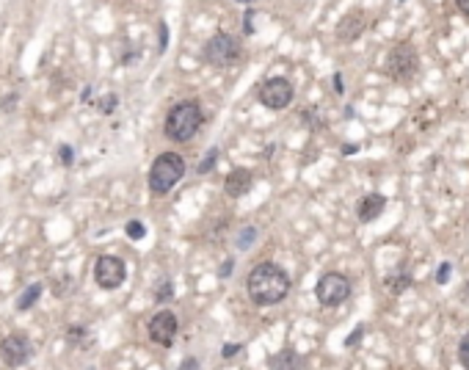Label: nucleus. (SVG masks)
I'll list each match as a JSON object with an SVG mask.
<instances>
[{
  "label": "nucleus",
  "mask_w": 469,
  "mask_h": 370,
  "mask_svg": "<svg viewBox=\"0 0 469 370\" xmlns=\"http://www.w3.org/2000/svg\"><path fill=\"white\" fill-rule=\"evenodd\" d=\"M246 290L257 307H274L287 299L290 277L276 263H260L251 268V274L246 279Z\"/></svg>",
  "instance_id": "f257e3e1"
},
{
  "label": "nucleus",
  "mask_w": 469,
  "mask_h": 370,
  "mask_svg": "<svg viewBox=\"0 0 469 370\" xmlns=\"http://www.w3.org/2000/svg\"><path fill=\"white\" fill-rule=\"evenodd\" d=\"M202 128V108L196 100H183L177 102L163 122V136L174 144H186L190 141Z\"/></svg>",
  "instance_id": "f03ea898"
},
{
  "label": "nucleus",
  "mask_w": 469,
  "mask_h": 370,
  "mask_svg": "<svg viewBox=\"0 0 469 370\" xmlns=\"http://www.w3.org/2000/svg\"><path fill=\"white\" fill-rule=\"evenodd\" d=\"M186 177V158L177 152H163L149 166V191L155 196H166Z\"/></svg>",
  "instance_id": "7ed1b4c3"
},
{
  "label": "nucleus",
  "mask_w": 469,
  "mask_h": 370,
  "mask_svg": "<svg viewBox=\"0 0 469 370\" xmlns=\"http://www.w3.org/2000/svg\"><path fill=\"white\" fill-rule=\"evenodd\" d=\"M384 72L395 83H412L420 75V53L412 42H398L384 58Z\"/></svg>",
  "instance_id": "20e7f679"
},
{
  "label": "nucleus",
  "mask_w": 469,
  "mask_h": 370,
  "mask_svg": "<svg viewBox=\"0 0 469 370\" xmlns=\"http://www.w3.org/2000/svg\"><path fill=\"white\" fill-rule=\"evenodd\" d=\"M240 42L234 39L232 34H216V36H210L207 39V45L202 50V58H204V64H210V67H232L240 61Z\"/></svg>",
  "instance_id": "39448f33"
},
{
  "label": "nucleus",
  "mask_w": 469,
  "mask_h": 370,
  "mask_svg": "<svg viewBox=\"0 0 469 370\" xmlns=\"http://www.w3.org/2000/svg\"><path fill=\"white\" fill-rule=\"evenodd\" d=\"M351 279L345 277V274H337V271H328L323 277L318 279V285H315V296H318V301L323 304V307H340L342 301H348L351 299Z\"/></svg>",
  "instance_id": "423d86ee"
},
{
  "label": "nucleus",
  "mask_w": 469,
  "mask_h": 370,
  "mask_svg": "<svg viewBox=\"0 0 469 370\" xmlns=\"http://www.w3.org/2000/svg\"><path fill=\"white\" fill-rule=\"evenodd\" d=\"M127 277V268H125V260L122 257H113V254H99L97 263H94V282L102 287V290H116L122 287V282Z\"/></svg>",
  "instance_id": "0eeeda50"
},
{
  "label": "nucleus",
  "mask_w": 469,
  "mask_h": 370,
  "mask_svg": "<svg viewBox=\"0 0 469 370\" xmlns=\"http://www.w3.org/2000/svg\"><path fill=\"white\" fill-rule=\"evenodd\" d=\"M257 97H260V102L268 108V111H284L290 102H293V83L287 81V78H268L260 89H257Z\"/></svg>",
  "instance_id": "6e6552de"
},
{
  "label": "nucleus",
  "mask_w": 469,
  "mask_h": 370,
  "mask_svg": "<svg viewBox=\"0 0 469 370\" xmlns=\"http://www.w3.org/2000/svg\"><path fill=\"white\" fill-rule=\"evenodd\" d=\"M34 357V345L25 334H8L0 340V359L8 368H20Z\"/></svg>",
  "instance_id": "1a4fd4ad"
},
{
  "label": "nucleus",
  "mask_w": 469,
  "mask_h": 370,
  "mask_svg": "<svg viewBox=\"0 0 469 370\" xmlns=\"http://www.w3.org/2000/svg\"><path fill=\"white\" fill-rule=\"evenodd\" d=\"M146 331H149V340H152L155 345H160V348H172L174 340H177V315L169 313V310L155 313L152 321H149V326H146Z\"/></svg>",
  "instance_id": "9d476101"
},
{
  "label": "nucleus",
  "mask_w": 469,
  "mask_h": 370,
  "mask_svg": "<svg viewBox=\"0 0 469 370\" xmlns=\"http://www.w3.org/2000/svg\"><path fill=\"white\" fill-rule=\"evenodd\" d=\"M368 28V17L362 11H351L337 22V39L340 42H356Z\"/></svg>",
  "instance_id": "9b49d317"
},
{
  "label": "nucleus",
  "mask_w": 469,
  "mask_h": 370,
  "mask_svg": "<svg viewBox=\"0 0 469 370\" xmlns=\"http://www.w3.org/2000/svg\"><path fill=\"white\" fill-rule=\"evenodd\" d=\"M384 210H386V196H384V193H368V196H362L359 205H356V219H359L362 224H370Z\"/></svg>",
  "instance_id": "f8f14e48"
},
{
  "label": "nucleus",
  "mask_w": 469,
  "mask_h": 370,
  "mask_svg": "<svg viewBox=\"0 0 469 370\" xmlns=\"http://www.w3.org/2000/svg\"><path fill=\"white\" fill-rule=\"evenodd\" d=\"M248 188H251V172H246V169H232V172L227 174V180H224V191H227L232 199L246 196Z\"/></svg>",
  "instance_id": "ddd939ff"
},
{
  "label": "nucleus",
  "mask_w": 469,
  "mask_h": 370,
  "mask_svg": "<svg viewBox=\"0 0 469 370\" xmlns=\"http://www.w3.org/2000/svg\"><path fill=\"white\" fill-rule=\"evenodd\" d=\"M304 365H307V359L298 357L295 351H281L268 359V368H304Z\"/></svg>",
  "instance_id": "4468645a"
},
{
  "label": "nucleus",
  "mask_w": 469,
  "mask_h": 370,
  "mask_svg": "<svg viewBox=\"0 0 469 370\" xmlns=\"http://www.w3.org/2000/svg\"><path fill=\"white\" fill-rule=\"evenodd\" d=\"M42 290H45V285H42V282H34V285H31V287H28V290H25V293H22V296L17 299V310H20V313L31 310V307H34V304L39 301Z\"/></svg>",
  "instance_id": "2eb2a0df"
},
{
  "label": "nucleus",
  "mask_w": 469,
  "mask_h": 370,
  "mask_svg": "<svg viewBox=\"0 0 469 370\" xmlns=\"http://www.w3.org/2000/svg\"><path fill=\"white\" fill-rule=\"evenodd\" d=\"M384 285H386L392 293H403V290L412 287V277H409L406 271H398V274H389V277L384 279Z\"/></svg>",
  "instance_id": "dca6fc26"
},
{
  "label": "nucleus",
  "mask_w": 469,
  "mask_h": 370,
  "mask_svg": "<svg viewBox=\"0 0 469 370\" xmlns=\"http://www.w3.org/2000/svg\"><path fill=\"white\" fill-rule=\"evenodd\" d=\"M52 296L55 299H64L66 293H75V279H69V277H61V279H52Z\"/></svg>",
  "instance_id": "f3484780"
},
{
  "label": "nucleus",
  "mask_w": 469,
  "mask_h": 370,
  "mask_svg": "<svg viewBox=\"0 0 469 370\" xmlns=\"http://www.w3.org/2000/svg\"><path fill=\"white\" fill-rule=\"evenodd\" d=\"M254 240H257V227H246V230H240L237 240H234V246H237L240 252H246V249L254 246Z\"/></svg>",
  "instance_id": "a211bd4d"
},
{
  "label": "nucleus",
  "mask_w": 469,
  "mask_h": 370,
  "mask_svg": "<svg viewBox=\"0 0 469 370\" xmlns=\"http://www.w3.org/2000/svg\"><path fill=\"white\" fill-rule=\"evenodd\" d=\"M86 326H69L66 329V343H72V345H80V343H86Z\"/></svg>",
  "instance_id": "6ab92c4d"
},
{
  "label": "nucleus",
  "mask_w": 469,
  "mask_h": 370,
  "mask_svg": "<svg viewBox=\"0 0 469 370\" xmlns=\"http://www.w3.org/2000/svg\"><path fill=\"white\" fill-rule=\"evenodd\" d=\"M155 299H158L160 304H166V301H172V299H174V285H172V282L166 279V282H163V285H160V287L155 290Z\"/></svg>",
  "instance_id": "aec40b11"
},
{
  "label": "nucleus",
  "mask_w": 469,
  "mask_h": 370,
  "mask_svg": "<svg viewBox=\"0 0 469 370\" xmlns=\"http://www.w3.org/2000/svg\"><path fill=\"white\" fill-rule=\"evenodd\" d=\"M216 160H218V149L213 146L207 155H204V160L199 163V174H207V172H213V166H216Z\"/></svg>",
  "instance_id": "412c9836"
},
{
  "label": "nucleus",
  "mask_w": 469,
  "mask_h": 370,
  "mask_svg": "<svg viewBox=\"0 0 469 370\" xmlns=\"http://www.w3.org/2000/svg\"><path fill=\"white\" fill-rule=\"evenodd\" d=\"M450 274H453V263H439V268H436V277H433V282L436 285H447V279H450Z\"/></svg>",
  "instance_id": "4be33fe9"
},
{
  "label": "nucleus",
  "mask_w": 469,
  "mask_h": 370,
  "mask_svg": "<svg viewBox=\"0 0 469 370\" xmlns=\"http://www.w3.org/2000/svg\"><path fill=\"white\" fill-rule=\"evenodd\" d=\"M458 362L469 370V331L461 337V343H458Z\"/></svg>",
  "instance_id": "5701e85b"
},
{
  "label": "nucleus",
  "mask_w": 469,
  "mask_h": 370,
  "mask_svg": "<svg viewBox=\"0 0 469 370\" xmlns=\"http://www.w3.org/2000/svg\"><path fill=\"white\" fill-rule=\"evenodd\" d=\"M58 155H61V163H64V166H72V163H75V149H72V146L61 144V146H58Z\"/></svg>",
  "instance_id": "b1692460"
},
{
  "label": "nucleus",
  "mask_w": 469,
  "mask_h": 370,
  "mask_svg": "<svg viewBox=\"0 0 469 370\" xmlns=\"http://www.w3.org/2000/svg\"><path fill=\"white\" fill-rule=\"evenodd\" d=\"M125 230H127V235H130L133 240H141V238L146 235V230H144V224H141V221H127V227H125Z\"/></svg>",
  "instance_id": "393cba45"
},
{
  "label": "nucleus",
  "mask_w": 469,
  "mask_h": 370,
  "mask_svg": "<svg viewBox=\"0 0 469 370\" xmlns=\"http://www.w3.org/2000/svg\"><path fill=\"white\" fill-rule=\"evenodd\" d=\"M111 108H116V94H108V97L99 102V114H111Z\"/></svg>",
  "instance_id": "a878e982"
},
{
  "label": "nucleus",
  "mask_w": 469,
  "mask_h": 370,
  "mask_svg": "<svg viewBox=\"0 0 469 370\" xmlns=\"http://www.w3.org/2000/svg\"><path fill=\"white\" fill-rule=\"evenodd\" d=\"M362 334H365V324H359L356 329H354V331H351V337L345 340V345H356V343L362 340Z\"/></svg>",
  "instance_id": "bb28decb"
},
{
  "label": "nucleus",
  "mask_w": 469,
  "mask_h": 370,
  "mask_svg": "<svg viewBox=\"0 0 469 370\" xmlns=\"http://www.w3.org/2000/svg\"><path fill=\"white\" fill-rule=\"evenodd\" d=\"M240 348H243V345H237V343H230V345H224V348H221V357H224V359H232L234 354H240Z\"/></svg>",
  "instance_id": "cd10ccee"
},
{
  "label": "nucleus",
  "mask_w": 469,
  "mask_h": 370,
  "mask_svg": "<svg viewBox=\"0 0 469 370\" xmlns=\"http://www.w3.org/2000/svg\"><path fill=\"white\" fill-rule=\"evenodd\" d=\"M158 31H160V47H158V50L163 53L166 45H169V28H166V22H160V25H158Z\"/></svg>",
  "instance_id": "c85d7f7f"
},
{
  "label": "nucleus",
  "mask_w": 469,
  "mask_h": 370,
  "mask_svg": "<svg viewBox=\"0 0 469 370\" xmlns=\"http://www.w3.org/2000/svg\"><path fill=\"white\" fill-rule=\"evenodd\" d=\"M251 20H254V11H246V17H243V31H246V34H254Z\"/></svg>",
  "instance_id": "c756f323"
},
{
  "label": "nucleus",
  "mask_w": 469,
  "mask_h": 370,
  "mask_svg": "<svg viewBox=\"0 0 469 370\" xmlns=\"http://www.w3.org/2000/svg\"><path fill=\"white\" fill-rule=\"evenodd\" d=\"M456 6H458V11H461L464 17H469V0H456Z\"/></svg>",
  "instance_id": "7c9ffc66"
},
{
  "label": "nucleus",
  "mask_w": 469,
  "mask_h": 370,
  "mask_svg": "<svg viewBox=\"0 0 469 370\" xmlns=\"http://www.w3.org/2000/svg\"><path fill=\"white\" fill-rule=\"evenodd\" d=\"M334 89H337V94H345V89H342V75H340V72L334 75Z\"/></svg>",
  "instance_id": "2f4dec72"
},
{
  "label": "nucleus",
  "mask_w": 469,
  "mask_h": 370,
  "mask_svg": "<svg viewBox=\"0 0 469 370\" xmlns=\"http://www.w3.org/2000/svg\"><path fill=\"white\" fill-rule=\"evenodd\" d=\"M218 274H221V277H230V274H232V260H227V263L221 266V271H218Z\"/></svg>",
  "instance_id": "473e14b6"
},
{
  "label": "nucleus",
  "mask_w": 469,
  "mask_h": 370,
  "mask_svg": "<svg viewBox=\"0 0 469 370\" xmlns=\"http://www.w3.org/2000/svg\"><path fill=\"white\" fill-rule=\"evenodd\" d=\"M14 102H17V94H11V97L3 102V111H11V108H14Z\"/></svg>",
  "instance_id": "72a5a7b5"
},
{
  "label": "nucleus",
  "mask_w": 469,
  "mask_h": 370,
  "mask_svg": "<svg viewBox=\"0 0 469 370\" xmlns=\"http://www.w3.org/2000/svg\"><path fill=\"white\" fill-rule=\"evenodd\" d=\"M193 368H199L196 359H186V362H183V370H193Z\"/></svg>",
  "instance_id": "f704fd0d"
},
{
  "label": "nucleus",
  "mask_w": 469,
  "mask_h": 370,
  "mask_svg": "<svg viewBox=\"0 0 469 370\" xmlns=\"http://www.w3.org/2000/svg\"><path fill=\"white\" fill-rule=\"evenodd\" d=\"M356 149H359V146H356V144H345V146H342V152H345V155H354V152H356Z\"/></svg>",
  "instance_id": "c9c22d12"
},
{
  "label": "nucleus",
  "mask_w": 469,
  "mask_h": 370,
  "mask_svg": "<svg viewBox=\"0 0 469 370\" xmlns=\"http://www.w3.org/2000/svg\"><path fill=\"white\" fill-rule=\"evenodd\" d=\"M237 3H243V6H246V3H254V0H237Z\"/></svg>",
  "instance_id": "e433bc0d"
},
{
  "label": "nucleus",
  "mask_w": 469,
  "mask_h": 370,
  "mask_svg": "<svg viewBox=\"0 0 469 370\" xmlns=\"http://www.w3.org/2000/svg\"><path fill=\"white\" fill-rule=\"evenodd\" d=\"M400 3H403V0H400Z\"/></svg>",
  "instance_id": "4c0bfd02"
}]
</instances>
